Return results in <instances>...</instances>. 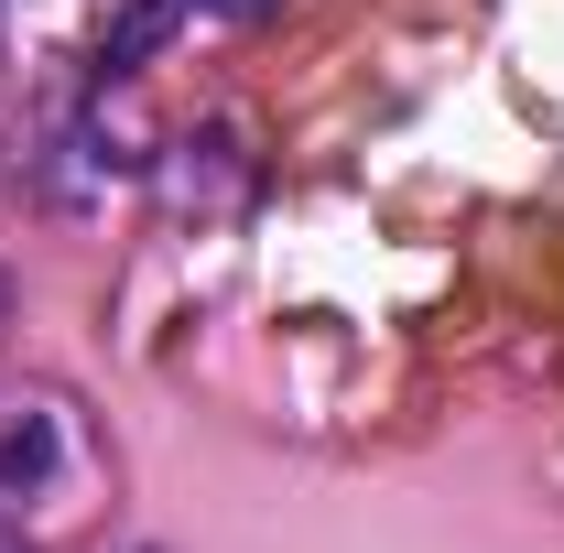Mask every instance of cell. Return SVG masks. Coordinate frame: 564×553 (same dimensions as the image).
<instances>
[{
	"instance_id": "7a4b0ae2",
	"label": "cell",
	"mask_w": 564,
	"mask_h": 553,
	"mask_svg": "<svg viewBox=\"0 0 564 553\" xmlns=\"http://www.w3.org/2000/svg\"><path fill=\"white\" fill-rule=\"evenodd\" d=\"M44 467H55V423H44V413H22V423H11V445H0V478H11V488H33Z\"/></svg>"
},
{
	"instance_id": "6da1fadb",
	"label": "cell",
	"mask_w": 564,
	"mask_h": 553,
	"mask_svg": "<svg viewBox=\"0 0 564 553\" xmlns=\"http://www.w3.org/2000/svg\"><path fill=\"white\" fill-rule=\"evenodd\" d=\"M174 22H185V0H141L131 22H120V33H109V44H98V66H109V76H131L141 55H152V44H163V33H174Z\"/></svg>"
},
{
	"instance_id": "3957f363",
	"label": "cell",
	"mask_w": 564,
	"mask_h": 553,
	"mask_svg": "<svg viewBox=\"0 0 564 553\" xmlns=\"http://www.w3.org/2000/svg\"><path fill=\"white\" fill-rule=\"evenodd\" d=\"M185 11H228V22H250V11H272V0H185Z\"/></svg>"
}]
</instances>
